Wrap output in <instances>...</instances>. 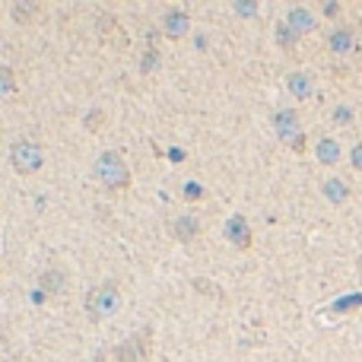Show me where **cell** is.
Segmentation results:
<instances>
[{"label":"cell","instance_id":"1","mask_svg":"<svg viewBox=\"0 0 362 362\" xmlns=\"http://www.w3.org/2000/svg\"><path fill=\"white\" fill-rule=\"evenodd\" d=\"M96 175L105 184L108 191H127L131 188V165L121 153L115 149H105L99 159H96Z\"/></svg>","mask_w":362,"mask_h":362},{"label":"cell","instance_id":"2","mask_svg":"<svg viewBox=\"0 0 362 362\" xmlns=\"http://www.w3.org/2000/svg\"><path fill=\"white\" fill-rule=\"evenodd\" d=\"M121 308V289L118 283H99L96 289H89V296H86V315H89L92 321H102L108 315H115Z\"/></svg>","mask_w":362,"mask_h":362},{"label":"cell","instance_id":"3","mask_svg":"<svg viewBox=\"0 0 362 362\" xmlns=\"http://www.w3.org/2000/svg\"><path fill=\"white\" fill-rule=\"evenodd\" d=\"M10 162H13V169H17L19 175H35L41 165H45V149L35 140H19L10 149Z\"/></svg>","mask_w":362,"mask_h":362},{"label":"cell","instance_id":"4","mask_svg":"<svg viewBox=\"0 0 362 362\" xmlns=\"http://www.w3.org/2000/svg\"><path fill=\"white\" fill-rule=\"evenodd\" d=\"M273 131H277V137H280L286 147H292V149H302L305 147L302 127H299V115L292 111V108H283V111H277V118H273Z\"/></svg>","mask_w":362,"mask_h":362},{"label":"cell","instance_id":"5","mask_svg":"<svg viewBox=\"0 0 362 362\" xmlns=\"http://www.w3.org/2000/svg\"><path fill=\"white\" fill-rule=\"evenodd\" d=\"M115 359L118 362H149V337L147 334H131L124 343H118Z\"/></svg>","mask_w":362,"mask_h":362},{"label":"cell","instance_id":"6","mask_svg":"<svg viewBox=\"0 0 362 362\" xmlns=\"http://www.w3.org/2000/svg\"><path fill=\"white\" fill-rule=\"evenodd\" d=\"M222 235H226L235 248H251V226H248L245 216H232V220L226 222Z\"/></svg>","mask_w":362,"mask_h":362},{"label":"cell","instance_id":"7","mask_svg":"<svg viewBox=\"0 0 362 362\" xmlns=\"http://www.w3.org/2000/svg\"><path fill=\"white\" fill-rule=\"evenodd\" d=\"M188 25H191V19H188V13H184V10H169V13H165V19H162V29L172 35V39L188 35Z\"/></svg>","mask_w":362,"mask_h":362},{"label":"cell","instance_id":"8","mask_svg":"<svg viewBox=\"0 0 362 362\" xmlns=\"http://www.w3.org/2000/svg\"><path fill=\"white\" fill-rule=\"evenodd\" d=\"M286 25H289V29H292L296 35H305V32H312V29H315V17H312V13H308L305 7H292V10L286 13Z\"/></svg>","mask_w":362,"mask_h":362},{"label":"cell","instance_id":"9","mask_svg":"<svg viewBox=\"0 0 362 362\" xmlns=\"http://www.w3.org/2000/svg\"><path fill=\"white\" fill-rule=\"evenodd\" d=\"M172 235L178 242H194L200 235V222L194 220V216H178V220L172 222Z\"/></svg>","mask_w":362,"mask_h":362},{"label":"cell","instance_id":"10","mask_svg":"<svg viewBox=\"0 0 362 362\" xmlns=\"http://www.w3.org/2000/svg\"><path fill=\"white\" fill-rule=\"evenodd\" d=\"M315 156H318L321 165H337L340 162V143L334 140V137H324V140H318V147H315Z\"/></svg>","mask_w":362,"mask_h":362},{"label":"cell","instance_id":"11","mask_svg":"<svg viewBox=\"0 0 362 362\" xmlns=\"http://www.w3.org/2000/svg\"><path fill=\"white\" fill-rule=\"evenodd\" d=\"M286 89L296 96V99H308L315 92V83H312V76L308 74H289L286 76Z\"/></svg>","mask_w":362,"mask_h":362},{"label":"cell","instance_id":"12","mask_svg":"<svg viewBox=\"0 0 362 362\" xmlns=\"http://www.w3.org/2000/svg\"><path fill=\"white\" fill-rule=\"evenodd\" d=\"M321 194L330 200V204H343V200L350 198V184H346L343 178H328L321 184Z\"/></svg>","mask_w":362,"mask_h":362},{"label":"cell","instance_id":"13","mask_svg":"<svg viewBox=\"0 0 362 362\" xmlns=\"http://www.w3.org/2000/svg\"><path fill=\"white\" fill-rule=\"evenodd\" d=\"M328 45L334 54H350V51H353V32H350V29H337V32H330Z\"/></svg>","mask_w":362,"mask_h":362},{"label":"cell","instance_id":"14","mask_svg":"<svg viewBox=\"0 0 362 362\" xmlns=\"http://www.w3.org/2000/svg\"><path fill=\"white\" fill-rule=\"evenodd\" d=\"M41 289H45V292H61V289H64V273L61 270H45L41 273Z\"/></svg>","mask_w":362,"mask_h":362},{"label":"cell","instance_id":"15","mask_svg":"<svg viewBox=\"0 0 362 362\" xmlns=\"http://www.w3.org/2000/svg\"><path fill=\"white\" fill-rule=\"evenodd\" d=\"M35 13H39V3H17L13 7V19L17 23H32Z\"/></svg>","mask_w":362,"mask_h":362},{"label":"cell","instance_id":"16","mask_svg":"<svg viewBox=\"0 0 362 362\" xmlns=\"http://www.w3.org/2000/svg\"><path fill=\"white\" fill-rule=\"evenodd\" d=\"M10 92H17V76L10 67H0V96H10Z\"/></svg>","mask_w":362,"mask_h":362},{"label":"cell","instance_id":"17","mask_svg":"<svg viewBox=\"0 0 362 362\" xmlns=\"http://www.w3.org/2000/svg\"><path fill=\"white\" fill-rule=\"evenodd\" d=\"M277 39H280V45H283V48H292V45H296V39H299V35L292 32V29H289L286 23H280V25H277Z\"/></svg>","mask_w":362,"mask_h":362},{"label":"cell","instance_id":"18","mask_svg":"<svg viewBox=\"0 0 362 362\" xmlns=\"http://www.w3.org/2000/svg\"><path fill=\"white\" fill-rule=\"evenodd\" d=\"M334 124H340V127H346V124H353V108H346V105H337L334 108Z\"/></svg>","mask_w":362,"mask_h":362},{"label":"cell","instance_id":"19","mask_svg":"<svg viewBox=\"0 0 362 362\" xmlns=\"http://www.w3.org/2000/svg\"><path fill=\"white\" fill-rule=\"evenodd\" d=\"M232 7H235V13H242V17H255V13H257V3H255V0H248V3H245V0H235Z\"/></svg>","mask_w":362,"mask_h":362},{"label":"cell","instance_id":"20","mask_svg":"<svg viewBox=\"0 0 362 362\" xmlns=\"http://www.w3.org/2000/svg\"><path fill=\"white\" fill-rule=\"evenodd\" d=\"M200 198H204V188L194 184V181H188V184H184V200H200Z\"/></svg>","mask_w":362,"mask_h":362},{"label":"cell","instance_id":"21","mask_svg":"<svg viewBox=\"0 0 362 362\" xmlns=\"http://www.w3.org/2000/svg\"><path fill=\"white\" fill-rule=\"evenodd\" d=\"M156 64H159V54L156 51H147L143 54V70H156Z\"/></svg>","mask_w":362,"mask_h":362},{"label":"cell","instance_id":"22","mask_svg":"<svg viewBox=\"0 0 362 362\" xmlns=\"http://www.w3.org/2000/svg\"><path fill=\"white\" fill-rule=\"evenodd\" d=\"M350 162H353V169H359L362 172V143H356L353 153H350Z\"/></svg>","mask_w":362,"mask_h":362},{"label":"cell","instance_id":"23","mask_svg":"<svg viewBox=\"0 0 362 362\" xmlns=\"http://www.w3.org/2000/svg\"><path fill=\"white\" fill-rule=\"evenodd\" d=\"M324 13H328V17H337V13H340V3H324Z\"/></svg>","mask_w":362,"mask_h":362},{"label":"cell","instance_id":"24","mask_svg":"<svg viewBox=\"0 0 362 362\" xmlns=\"http://www.w3.org/2000/svg\"><path fill=\"white\" fill-rule=\"evenodd\" d=\"M356 270H359V280H362V257H359V261H356Z\"/></svg>","mask_w":362,"mask_h":362}]
</instances>
